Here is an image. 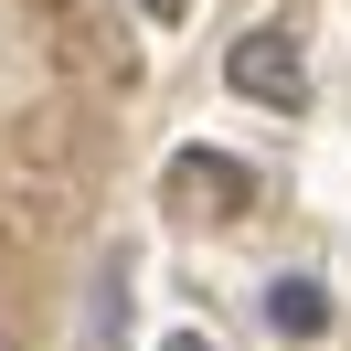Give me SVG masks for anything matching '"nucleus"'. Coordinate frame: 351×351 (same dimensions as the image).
<instances>
[{"mask_svg": "<svg viewBox=\"0 0 351 351\" xmlns=\"http://www.w3.org/2000/svg\"><path fill=\"white\" fill-rule=\"evenodd\" d=\"M223 86H234L245 107H308V53H298V32H245V43L223 53Z\"/></svg>", "mask_w": 351, "mask_h": 351, "instance_id": "f257e3e1", "label": "nucleus"}, {"mask_svg": "<svg viewBox=\"0 0 351 351\" xmlns=\"http://www.w3.org/2000/svg\"><path fill=\"white\" fill-rule=\"evenodd\" d=\"M171 202L202 213V223H234L245 202H256V171H245L234 149H181V160H171Z\"/></svg>", "mask_w": 351, "mask_h": 351, "instance_id": "f03ea898", "label": "nucleus"}, {"mask_svg": "<svg viewBox=\"0 0 351 351\" xmlns=\"http://www.w3.org/2000/svg\"><path fill=\"white\" fill-rule=\"evenodd\" d=\"M266 330H277V341H319V330H330V287L319 277H266Z\"/></svg>", "mask_w": 351, "mask_h": 351, "instance_id": "7ed1b4c3", "label": "nucleus"}, {"mask_svg": "<svg viewBox=\"0 0 351 351\" xmlns=\"http://www.w3.org/2000/svg\"><path fill=\"white\" fill-rule=\"evenodd\" d=\"M138 11H149V22H181V11H192V0H138Z\"/></svg>", "mask_w": 351, "mask_h": 351, "instance_id": "20e7f679", "label": "nucleus"}, {"mask_svg": "<svg viewBox=\"0 0 351 351\" xmlns=\"http://www.w3.org/2000/svg\"><path fill=\"white\" fill-rule=\"evenodd\" d=\"M171 351H213V341H202V330H181V341H171Z\"/></svg>", "mask_w": 351, "mask_h": 351, "instance_id": "39448f33", "label": "nucleus"}, {"mask_svg": "<svg viewBox=\"0 0 351 351\" xmlns=\"http://www.w3.org/2000/svg\"><path fill=\"white\" fill-rule=\"evenodd\" d=\"M0 351H11V341H0Z\"/></svg>", "mask_w": 351, "mask_h": 351, "instance_id": "423d86ee", "label": "nucleus"}]
</instances>
